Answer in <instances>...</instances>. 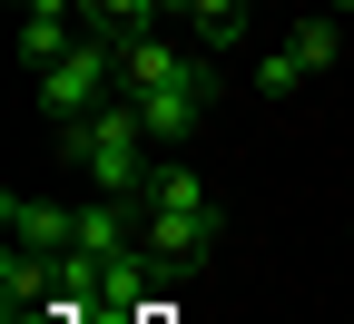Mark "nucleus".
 <instances>
[{
	"instance_id": "f257e3e1",
	"label": "nucleus",
	"mask_w": 354,
	"mask_h": 324,
	"mask_svg": "<svg viewBox=\"0 0 354 324\" xmlns=\"http://www.w3.org/2000/svg\"><path fill=\"white\" fill-rule=\"evenodd\" d=\"M216 236H227V207H216V187H207L197 167H177V158H167V167L148 177V197H138V246H148L158 265L187 275V265L216 256Z\"/></svg>"
},
{
	"instance_id": "f03ea898",
	"label": "nucleus",
	"mask_w": 354,
	"mask_h": 324,
	"mask_svg": "<svg viewBox=\"0 0 354 324\" xmlns=\"http://www.w3.org/2000/svg\"><path fill=\"white\" fill-rule=\"evenodd\" d=\"M59 148H69V167L99 177V197H128V207H138V197H148V177H158V137H148V118L128 108V99L69 118V128H59Z\"/></svg>"
},
{
	"instance_id": "7ed1b4c3",
	"label": "nucleus",
	"mask_w": 354,
	"mask_h": 324,
	"mask_svg": "<svg viewBox=\"0 0 354 324\" xmlns=\"http://www.w3.org/2000/svg\"><path fill=\"white\" fill-rule=\"evenodd\" d=\"M109 99H118V39H99V30H88L69 59L39 69V108H50L59 128H69V118H88V108H109Z\"/></svg>"
},
{
	"instance_id": "20e7f679",
	"label": "nucleus",
	"mask_w": 354,
	"mask_h": 324,
	"mask_svg": "<svg viewBox=\"0 0 354 324\" xmlns=\"http://www.w3.org/2000/svg\"><path fill=\"white\" fill-rule=\"evenodd\" d=\"M128 108L148 118V137H158V148H187V137H197V118H207V69L187 59L177 79H158V88H138V99H128Z\"/></svg>"
},
{
	"instance_id": "39448f33",
	"label": "nucleus",
	"mask_w": 354,
	"mask_h": 324,
	"mask_svg": "<svg viewBox=\"0 0 354 324\" xmlns=\"http://www.w3.org/2000/svg\"><path fill=\"white\" fill-rule=\"evenodd\" d=\"M0 226H10V246H39V256H59L79 246V207H50V197H0Z\"/></svg>"
},
{
	"instance_id": "423d86ee",
	"label": "nucleus",
	"mask_w": 354,
	"mask_h": 324,
	"mask_svg": "<svg viewBox=\"0 0 354 324\" xmlns=\"http://www.w3.org/2000/svg\"><path fill=\"white\" fill-rule=\"evenodd\" d=\"M69 20H79V10H30V20H20V59H30V69L69 59L79 39H88V30H69Z\"/></svg>"
},
{
	"instance_id": "0eeeda50",
	"label": "nucleus",
	"mask_w": 354,
	"mask_h": 324,
	"mask_svg": "<svg viewBox=\"0 0 354 324\" xmlns=\"http://www.w3.org/2000/svg\"><path fill=\"white\" fill-rule=\"evenodd\" d=\"M79 20L99 39H138V30H158V0H79Z\"/></svg>"
},
{
	"instance_id": "6e6552de",
	"label": "nucleus",
	"mask_w": 354,
	"mask_h": 324,
	"mask_svg": "<svg viewBox=\"0 0 354 324\" xmlns=\"http://www.w3.org/2000/svg\"><path fill=\"white\" fill-rule=\"evenodd\" d=\"M286 50H295V59H305V79H325V69H335V59H344V30H335V20H325V10H315V20H295V39H286Z\"/></svg>"
},
{
	"instance_id": "1a4fd4ad",
	"label": "nucleus",
	"mask_w": 354,
	"mask_h": 324,
	"mask_svg": "<svg viewBox=\"0 0 354 324\" xmlns=\"http://www.w3.org/2000/svg\"><path fill=\"white\" fill-rule=\"evenodd\" d=\"M187 30L207 39V50H236V39H246V0H197V10H187Z\"/></svg>"
},
{
	"instance_id": "9d476101",
	"label": "nucleus",
	"mask_w": 354,
	"mask_h": 324,
	"mask_svg": "<svg viewBox=\"0 0 354 324\" xmlns=\"http://www.w3.org/2000/svg\"><path fill=\"white\" fill-rule=\"evenodd\" d=\"M256 88H266V99H295V88H305V59L295 50H266L256 59Z\"/></svg>"
},
{
	"instance_id": "9b49d317",
	"label": "nucleus",
	"mask_w": 354,
	"mask_h": 324,
	"mask_svg": "<svg viewBox=\"0 0 354 324\" xmlns=\"http://www.w3.org/2000/svg\"><path fill=\"white\" fill-rule=\"evenodd\" d=\"M10 10H20V20H30V10H79V0H10Z\"/></svg>"
},
{
	"instance_id": "f8f14e48",
	"label": "nucleus",
	"mask_w": 354,
	"mask_h": 324,
	"mask_svg": "<svg viewBox=\"0 0 354 324\" xmlns=\"http://www.w3.org/2000/svg\"><path fill=\"white\" fill-rule=\"evenodd\" d=\"M158 10H177V20H187V10H197V0H158Z\"/></svg>"
},
{
	"instance_id": "ddd939ff",
	"label": "nucleus",
	"mask_w": 354,
	"mask_h": 324,
	"mask_svg": "<svg viewBox=\"0 0 354 324\" xmlns=\"http://www.w3.org/2000/svg\"><path fill=\"white\" fill-rule=\"evenodd\" d=\"M344 10H354V0H335V20H344Z\"/></svg>"
}]
</instances>
